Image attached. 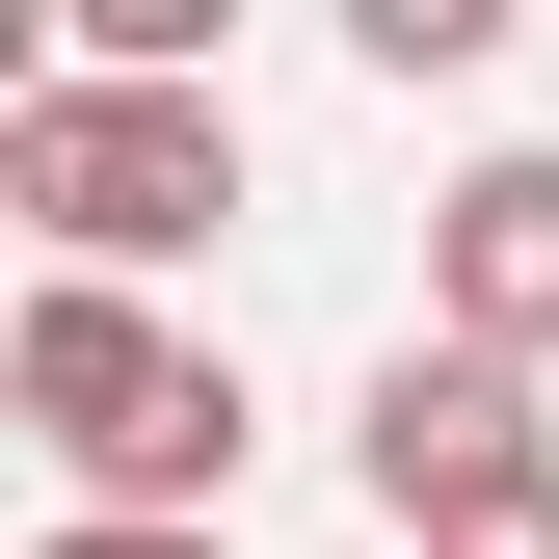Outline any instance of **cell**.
Masks as SVG:
<instances>
[{
    "label": "cell",
    "instance_id": "cell-5",
    "mask_svg": "<svg viewBox=\"0 0 559 559\" xmlns=\"http://www.w3.org/2000/svg\"><path fill=\"white\" fill-rule=\"evenodd\" d=\"M346 53H373V81H479V53H507V0H346Z\"/></svg>",
    "mask_w": 559,
    "mask_h": 559
},
{
    "label": "cell",
    "instance_id": "cell-3",
    "mask_svg": "<svg viewBox=\"0 0 559 559\" xmlns=\"http://www.w3.org/2000/svg\"><path fill=\"white\" fill-rule=\"evenodd\" d=\"M346 479H373V533H400V559H479V533H533V507H559V400L400 320V346H373V400H346Z\"/></svg>",
    "mask_w": 559,
    "mask_h": 559
},
{
    "label": "cell",
    "instance_id": "cell-4",
    "mask_svg": "<svg viewBox=\"0 0 559 559\" xmlns=\"http://www.w3.org/2000/svg\"><path fill=\"white\" fill-rule=\"evenodd\" d=\"M427 346L559 373V133H507V160H453V187H427Z\"/></svg>",
    "mask_w": 559,
    "mask_h": 559
},
{
    "label": "cell",
    "instance_id": "cell-2",
    "mask_svg": "<svg viewBox=\"0 0 559 559\" xmlns=\"http://www.w3.org/2000/svg\"><path fill=\"white\" fill-rule=\"evenodd\" d=\"M0 214H27L53 294H133V266H187V240L240 214V107L214 81H81V53H53V81L0 107Z\"/></svg>",
    "mask_w": 559,
    "mask_h": 559
},
{
    "label": "cell",
    "instance_id": "cell-1",
    "mask_svg": "<svg viewBox=\"0 0 559 559\" xmlns=\"http://www.w3.org/2000/svg\"><path fill=\"white\" fill-rule=\"evenodd\" d=\"M0 427L53 453V507H107V533H240V453H266V400H240V346L214 320H160V294H0Z\"/></svg>",
    "mask_w": 559,
    "mask_h": 559
},
{
    "label": "cell",
    "instance_id": "cell-6",
    "mask_svg": "<svg viewBox=\"0 0 559 559\" xmlns=\"http://www.w3.org/2000/svg\"><path fill=\"white\" fill-rule=\"evenodd\" d=\"M27 559H240V533H107V507H53Z\"/></svg>",
    "mask_w": 559,
    "mask_h": 559
}]
</instances>
